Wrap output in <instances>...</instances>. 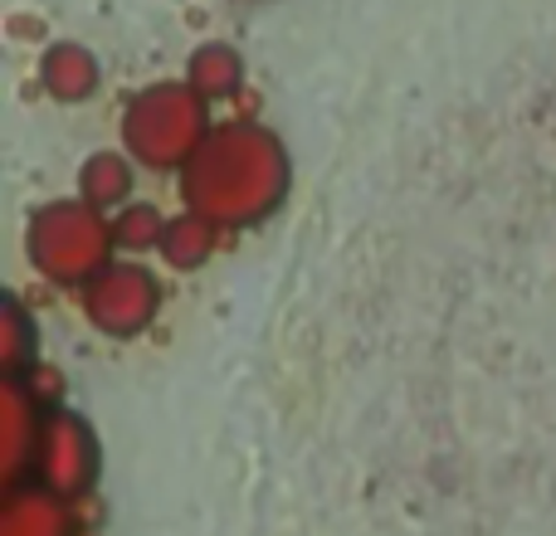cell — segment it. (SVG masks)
<instances>
[{"instance_id":"obj_2","label":"cell","mask_w":556,"mask_h":536,"mask_svg":"<svg viewBox=\"0 0 556 536\" xmlns=\"http://www.w3.org/2000/svg\"><path fill=\"white\" fill-rule=\"evenodd\" d=\"M45 473H49V483L64 493L84 488L88 463H84V439H78L74 424H59L54 430V439H49V449H45Z\"/></svg>"},{"instance_id":"obj_1","label":"cell","mask_w":556,"mask_h":536,"mask_svg":"<svg viewBox=\"0 0 556 536\" xmlns=\"http://www.w3.org/2000/svg\"><path fill=\"white\" fill-rule=\"evenodd\" d=\"M0 536H64V512L49 493H20L5 502Z\"/></svg>"}]
</instances>
